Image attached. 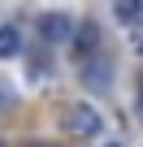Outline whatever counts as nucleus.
<instances>
[{
    "label": "nucleus",
    "instance_id": "nucleus-1",
    "mask_svg": "<svg viewBox=\"0 0 143 147\" xmlns=\"http://www.w3.org/2000/svg\"><path fill=\"white\" fill-rule=\"evenodd\" d=\"M65 130L74 134V138H100V134H104V117H100L96 104H69Z\"/></svg>",
    "mask_w": 143,
    "mask_h": 147
},
{
    "label": "nucleus",
    "instance_id": "nucleus-2",
    "mask_svg": "<svg viewBox=\"0 0 143 147\" xmlns=\"http://www.w3.org/2000/svg\"><path fill=\"white\" fill-rule=\"evenodd\" d=\"M39 35H43V43H69L74 39V18L69 13H39Z\"/></svg>",
    "mask_w": 143,
    "mask_h": 147
},
{
    "label": "nucleus",
    "instance_id": "nucleus-3",
    "mask_svg": "<svg viewBox=\"0 0 143 147\" xmlns=\"http://www.w3.org/2000/svg\"><path fill=\"white\" fill-rule=\"evenodd\" d=\"M100 48V26L96 22H83V26H74V56L87 65L91 61V52Z\"/></svg>",
    "mask_w": 143,
    "mask_h": 147
},
{
    "label": "nucleus",
    "instance_id": "nucleus-4",
    "mask_svg": "<svg viewBox=\"0 0 143 147\" xmlns=\"http://www.w3.org/2000/svg\"><path fill=\"white\" fill-rule=\"evenodd\" d=\"M83 82L104 91V87H108V61H96V56H91V61L83 65Z\"/></svg>",
    "mask_w": 143,
    "mask_h": 147
},
{
    "label": "nucleus",
    "instance_id": "nucleus-5",
    "mask_svg": "<svg viewBox=\"0 0 143 147\" xmlns=\"http://www.w3.org/2000/svg\"><path fill=\"white\" fill-rule=\"evenodd\" d=\"M22 52V35L13 30V26H0V61H9V56H18Z\"/></svg>",
    "mask_w": 143,
    "mask_h": 147
},
{
    "label": "nucleus",
    "instance_id": "nucleus-6",
    "mask_svg": "<svg viewBox=\"0 0 143 147\" xmlns=\"http://www.w3.org/2000/svg\"><path fill=\"white\" fill-rule=\"evenodd\" d=\"M9 108H13V87H9L5 78H0V117H5Z\"/></svg>",
    "mask_w": 143,
    "mask_h": 147
},
{
    "label": "nucleus",
    "instance_id": "nucleus-7",
    "mask_svg": "<svg viewBox=\"0 0 143 147\" xmlns=\"http://www.w3.org/2000/svg\"><path fill=\"white\" fill-rule=\"evenodd\" d=\"M134 43H139V52H143V30H139V39H134Z\"/></svg>",
    "mask_w": 143,
    "mask_h": 147
}]
</instances>
